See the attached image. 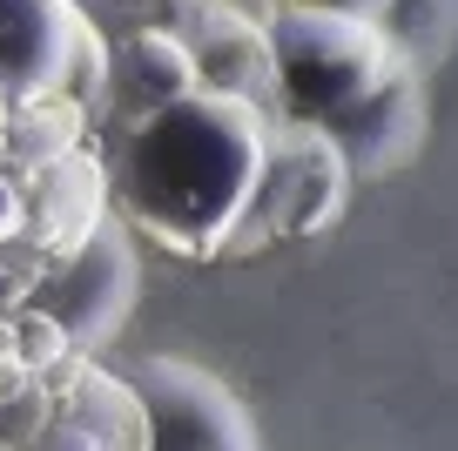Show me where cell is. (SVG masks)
I'll list each match as a JSON object with an SVG mask.
<instances>
[{"label": "cell", "instance_id": "5", "mask_svg": "<svg viewBox=\"0 0 458 451\" xmlns=\"http://www.w3.org/2000/svg\"><path fill=\"white\" fill-rule=\"evenodd\" d=\"M148 411V451H250V431L229 404V391H216L196 370L156 364L135 384Z\"/></svg>", "mask_w": 458, "mask_h": 451}, {"label": "cell", "instance_id": "2", "mask_svg": "<svg viewBox=\"0 0 458 451\" xmlns=\"http://www.w3.org/2000/svg\"><path fill=\"white\" fill-rule=\"evenodd\" d=\"M270 68H276V95L303 128H330L337 115H351L364 95L404 74V61L391 55L385 28L364 14H344L324 0H297L270 21Z\"/></svg>", "mask_w": 458, "mask_h": 451}, {"label": "cell", "instance_id": "12", "mask_svg": "<svg viewBox=\"0 0 458 451\" xmlns=\"http://www.w3.org/2000/svg\"><path fill=\"white\" fill-rule=\"evenodd\" d=\"M55 418V397L47 391H14L0 397V451H28L41 438V424Z\"/></svg>", "mask_w": 458, "mask_h": 451}, {"label": "cell", "instance_id": "1", "mask_svg": "<svg viewBox=\"0 0 458 451\" xmlns=\"http://www.w3.org/2000/svg\"><path fill=\"white\" fill-rule=\"evenodd\" d=\"M270 128L263 108L196 88L175 108H156L122 141V202L169 250L209 256L236 236L263 175Z\"/></svg>", "mask_w": 458, "mask_h": 451}, {"label": "cell", "instance_id": "4", "mask_svg": "<svg viewBox=\"0 0 458 451\" xmlns=\"http://www.w3.org/2000/svg\"><path fill=\"white\" fill-rule=\"evenodd\" d=\"M135 290H142V269H135L129 229L101 223L81 250L61 256V269H47V277H41V303H34V311L55 317L61 337H68L74 351H95L108 330L129 324Z\"/></svg>", "mask_w": 458, "mask_h": 451}, {"label": "cell", "instance_id": "8", "mask_svg": "<svg viewBox=\"0 0 458 451\" xmlns=\"http://www.w3.org/2000/svg\"><path fill=\"white\" fill-rule=\"evenodd\" d=\"M418 128H425V81L404 68V74H391L377 95H364L351 115H337L324 135H330V149L344 156L351 175H371V169H391V162L411 156Z\"/></svg>", "mask_w": 458, "mask_h": 451}, {"label": "cell", "instance_id": "10", "mask_svg": "<svg viewBox=\"0 0 458 451\" xmlns=\"http://www.w3.org/2000/svg\"><path fill=\"white\" fill-rule=\"evenodd\" d=\"M95 229H101V169L95 162H47L41 202H34V236L68 256Z\"/></svg>", "mask_w": 458, "mask_h": 451}, {"label": "cell", "instance_id": "11", "mask_svg": "<svg viewBox=\"0 0 458 451\" xmlns=\"http://www.w3.org/2000/svg\"><path fill=\"white\" fill-rule=\"evenodd\" d=\"M452 14H458V0H385L377 28H385L391 55L418 74L425 61H438L452 47Z\"/></svg>", "mask_w": 458, "mask_h": 451}, {"label": "cell", "instance_id": "6", "mask_svg": "<svg viewBox=\"0 0 458 451\" xmlns=\"http://www.w3.org/2000/svg\"><path fill=\"white\" fill-rule=\"evenodd\" d=\"M28 451H148V411L135 384L108 370H81Z\"/></svg>", "mask_w": 458, "mask_h": 451}, {"label": "cell", "instance_id": "7", "mask_svg": "<svg viewBox=\"0 0 458 451\" xmlns=\"http://www.w3.org/2000/svg\"><path fill=\"white\" fill-rule=\"evenodd\" d=\"M74 47H81V21L68 0H0V95L68 81Z\"/></svg>", "mask_w": 458, "mask_h": 451}, {"label": "cell", "instance_id": "14", "mask_svg": "<svg viewBox=\"0 0 458 451\" xmlns=\"http://www.w3.org/2000/svg\"><path fill=\"white\" fill-rule=\"evenodd\" d=\"M21 229V196H14V183L0 175V236H14Z\"/></svg>", "mask_w": 458, "mask_h": 451}, {"label": "cell", "instance_id": "3", "mask_svg": "<svg viewBox=\"0 0 458 451\" xmlns=\"http://www.w3.org/2000/svg\"><path fill=\"white\" fill-rule=\"evenodd\" d=\"M344 156L330 149L324 128H303V122H284L263 149V175H257V196H250L236 236L243 243H276V236H310L324 229L330 216L344 209Z\"/></svg>", "mask_w": 458, "mask_h": 451}, {"label": "cell", "instance_id": "9", "mask_svg": "<svg viewBox=\"0 0 458 451\" xmlns=\"http://www.w3.org/2000/svg\"><path fill=\"white\" fill-rule=\"evenodd\" d=\"M114 81L142 101V115H156V108L189 101V95L202 88V74H196V55H189L175 34L142 28V34H129V41H122V55H114Z\"/></svg>", "mask_w": 458, "mask_h": 451}, {"label": "cell", "instance_id": "13", "mask_svg": "<svg viewBox=\"0 0 458 451\" xmlns=\"http://www.w3.org/2000/svg\"><path fill=\"white\" fill-rule=\"evenodd\" d=\"M14 344H21V357H28V364H55V357H68V351H74V344L61 337V324H55L47 311H21Z\"/></svg>", "mask_w": 458, "mask_h": 451}]
</instances>
